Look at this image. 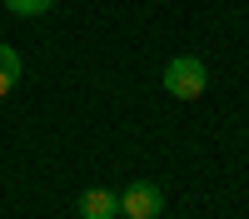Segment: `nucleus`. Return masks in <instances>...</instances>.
<instances>
[{"instance_id":"obj_1","label":"nucleus","mask_w":249,"mask_h":219,"mask_svg":"<svg viewBox=\"0 0 249 219\" xmlns=\"http://www.w3.org/2000/svg\"><path fill=\"white\" fill-rule=\"evenodd\" d=\"M204 85H210V70H204L195 55H175L170 65H164V90L175 100H199Z\"/></svg>"},{"instance_id":"obj_2","label":"nucleus","mask_w":249,"mask_h":219,"mask_svg":"<svg viewBox=\"0 0 249 219\" xmlns=\"http://www.w3.org/2000/svg\"><path fill=\"white\" fill-rule=\"evenodd\" d=\"M160 209H164V194H160L155 179H135V185L120 194V214L124 219H155Z\"/></svg>"},{"instance_id":"obj_3","label":"nucleus","mask_w":249,"mask_h":219,"mask_svg":"<svg viewBox=\"0 0 249 219\" xmlns=\"http://www.w3.org/2000/svg\"><path fill=\"white\" fill-rule=\"evenodd\" d=\"M115 214H120L115 189H85L80 194V219H115Z\"/></svg>"},{"instance_id":"obj_4","label":"nucleus","mask_w":249,"mask_h":219,"mask_svg":"<svg viewBox=\"0 0 249 219\" xmlns=\"http://www.w3.org/2000/svg\"><path fill=\"white\" fill-rule=\"evenodd\" d=\"M20 80V55L10 50V45H0V100L10 95V85Z\"/></svg>"},{"instance_id":"obj_5","label":"nucleus","mask_w":249,"mask_h":219,"mask_svg":"<svg viewBox=\"0 0 249 219\" xmlns=\"http://www.w3.org/2000/svg\"><path fill=\"white\" fill-rule=\"evenodd\" d=\"M50 5H55V0H5L10 15H45Z\"/></svg>"}]
</instances>
